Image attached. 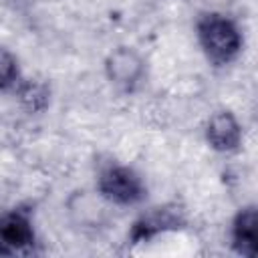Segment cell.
Listing matches in <instances>:
<instances>
[{"label":"cell","instance_id":"cell-1","mask_svg":"<svg viewBox=\"0 0 258 258\" xmlns=\"http://www.w3.org/2000/svg\"><path fill=\"white\" fill-rule=\"evenodd\" d=\"M198 38L210 62L222 67L232 62L242 48L238 26L224 14H204L198 20Z\"/></svg>","mask_w":258,"mask_h":258},{"label":"cell","instance_id":"cell-2","mask_svg":"<svg viewBox=\"0 0 258 258\" xmlns=\"http://www.w3.org/2000/svg\"><path fill=\"white\" fill-rule=\"evenodd\" d=\"M99 191L113 204L133 206L145 198V185L141 177L123 165H111L99 175Z\"/></svg>","mask_w":258,"mask_h":258},{"label":"cell","instance_id":"cell-3","mask_svg":"<svg viewBox=\"0 0 258 258\" xmlns=\"http://www.w3.org/2000/svg\"><path fill=\"white\" fill-rule=\"evenodd\" d=\"M34 246L32 222L24 212H8L0 216V256L28 254Z\"/></svg>","mask_w":258,"mask_h":258},{"label":"cell","instance_id":"cell-4","mask_svg":"<svg viewBox=\"0 0 258 258\" xmlns=\"http://www.w3.org/2000/svg\"><path fill=\"white\" fill-rule=\"evenodd\" d=\"M105 71L109 81L123 89V91H133L141 79H143V60L139 58V54L131 48H117L109 54L107 62H105Z\"/></svg>","mask_w":258,"mask_h":258},{"label":"cell","instance_id":"cell-5","mask_svg":"<svg viewBox=\"0 0 258 258\" xmlns=\"http://www.w3.org/2000/svg\"><path fill=\"white\" fill-rule=\"evenodd\" d=\"M183 224L181 210L175 206H163V208H153L151 212L143 214L131 228V240L133 242H143L149 240L161 232L167 230H177Z\"/></svg>","mask_w":258,"mask_h":258},{"label":"cell","instance_id":"cell-6","mask_svg":"<svg viewBox=\"0 0 258 258\" xmlns=\"http://www.w3.org/2000/svg\"><path fill=\"white\" fill-rule=\"evenodd\" d=\"M206 137H208V143L216 151L230 153V151H236L240 147L242 129H240V123L236 121V117L230 111H220V113L212 115V119L208 121Z\"/></svg>","mask_w":258,"mask_h":258},{"label":"cell","instance_id":"cell-7","mask_svg":"<svg viewBox=\"0 0 258 258\" xmlns=\"http://www.w3.org/2000/svg\"><path fill=\"white\" fill-rule=\"evenodd\" d=\"M232 246L240 256H246V258L256 256L258 252V212L256 208H244L234 218Z\"/></svg>","mask_w":258,"mask_h":258},{"label":"cell","instance_id":"cell-8","mask_svg":"<svg viewBox=\"0 0 258 258\" xmlns=\"http://www.w3.org/2000/svg\"><path fill=\"white\" fill-rule=\"evenodd\" d=\"M18 79H20V71L14 54L8 52L4 46H0V89L6 91L16 87Z\"/></svg>","mask_w":258,"mask_h":258}]
</instances>
